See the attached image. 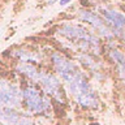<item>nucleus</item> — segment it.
Listing matches in <instances>:
<instances>
[{"instance_id": "nucleus-5", "label": "nucleus", "mask_w": 125, "mask_h": 125, "mask_svg": "<svg viewBox=\"0 0 125 125\" xmlns=\"http://www.w3.org/2000/svg\"><path fill=\"white\" fill-rule=\"evenodd\" d=\"M104 59L111 68L115 82L125 93V50L119 41L105 43Z\"/></svg>"}, {"instance_id": "nucleus-13", "label": "nucleus", "mask_w": 125, "mask_h": 125, "mask_svg": "<svg viewBox=\"0 0 125 125\" xmlns=\"http://www.w3.org/2000/svg\"><path fill=\"white\" fill-rule=\"evenodd\" d=\"M120 43H121V46H123V47H124V50H125V35L123 37V39L120 41Z\"/></svg>"}, {"instance_id": "nucleus-1", "label": "nucleus", "mask_w": 125, "mask_h": 125, "mask_svg": "<svg viewBox=\"0 0 125 125\" xmlns=\"http://www.w3.org/2000/svg\"><path fill=\"white\" fill-rule=\"evenodd\" d=\"M47 65L60 77L69 99L82 111L99 112L103 109V99L89 74L74 59L61 50L46 52Z\"/></svg>"}, {"instance_id": "nucleus-8", "label": "nucleus", "mask_w": 125, "mask_h": 125, "mask_svg": "<svg viewBox=\"0 0 125 125\" xmlns=\"http://www.w3.org/2000/svg\"><path fill=\"white\" fill-rule=\"evenodd\" d=\"M95 10L104 18L109 29L112 30L116 41L120 42L125 35V12H121L108 4H100L96 7Z\"/></svg>"}, {"instance_id": "nucleus-6", "label": "nucleus", "mask_w": 125, "mask_h": 125, "mask_svg": "<svg viewBox=\"0 0 125 125\" xmlns=\"http://www.w3.org/2000/svg\"><path fill=\"white\" fill-rule=\"evenodd\" d=\"M77 20L81 21L83 25H87L89 29L93 30L104 43H109V42L116 41L112 30L109 29V26L104 21V18L96 10L89 9V8H81L77 12Z\"/></svg>"}, {"instance_id": "nucleus-9", "label": "nucleus", "mask_w": 125, "mask_h": 125, "mask_svg": "<svg viewBox=\"0 0 125 125\" xmlns=\"http://www.w3.org/2000/svg\"><path fill=\"white\" fill-rule=\"evenodd\" d=\"M10 62H31V64L46 65V52L30 46H14L4 53Z\"/></svg>"}, {"instance_id": "nucleus-3", "label": "nucleus", "mask_w": 125, "mask_h": 125, "mask_svg": "<svg viewBox=\"0 0 125 125\" xmlns=\"http://www.w3.org/2000/svg\"><path fill=\"white\" fill-rule=\"evenodd\" d=\"M18 82L21 85L22 111L38 120H53L57 109L53 100L34 82L27 80H18Z\"/></svg>"}, {"instance_id": "nucleus-14", "label": "nucleus", "mask_w": 125, "mask_h": 125, "mask_svg": "<svg viewBox=\"0 0 125 125\" xmlns=\"http://www.w3.org/2000/svg\"><path fill=\"white\" fill-rule=\"evenodd\" d=\"M87 125H102V124H99L98 121H91V123H89Z\"/></svg>"}, {"instance_id": "nucleus-2", "label": "nucleus", "mask_w": 125, "mask_h": 125, "mask_svg": "<svg viewBox=\"0 0 125 125\" xmlns=\"http://www.w3.org/2000/svg\"><path fill=\"white\" fill-rule=\"evenodd\" d=\"M55 34L60 39V43H65L69 52H86L104 56L105 43L85 25L62 22L56 26Z\"/></svg>"}, {"instance_id": "nucleus-12", "label": "nucleus", "mask_w": 125, "mask_h": 125, "mask_svg": "<svg viewBox=\"0 0 125 125\" xmlns=\"http://www.w3.org/2000/svg\"><path fill=\"white\" fill-rule=\"evenodd\" d=\"M37 125H48V124H46V121H43V120H38Z\"/></svg>"}, {"instance_id": "nucleus-4", "label": "nucleus", "mask_w": 125, "mask_h": 125, "mask_svg": "<svg viewBox=\"0 0 125 125\" xmlns=\"http://www.w3.org/2000/svg\"><path fill=\"white\" fill-rule=\"evenodd\" d=\"M34 83H37L51 99L53 100L56 108L65 109L70 103V99L66 94L64 83L60 80V77L50 68L48 65H41L38 72L35 73L33 78Z\"/></svg>"}, {"instance_id": "nucleus-7", "label": "nucleus", "mask_w": 125, "mask_h": 125, "mask_svg": "<svg viewBox=\"0 0 125 125\" xmlns=\"http://www.w3.org/2000/svg\"><path fill=\"white\" fill-rule=\"evenodd\" d=\"M0 108L21 109V85L18 80L0 76Z\"/></svg>"}, {"instance_id": "nucleus-11", "label": "nucleus", "mask_w": 125, "mask_h": 125, "mask_svg": "<svg viewBox=\"0 0 125 125\" xmlns=\"http://www.w3.org/2000/svg\"><path fill=\"white\" fill-rule=\"evenodd\" d=\"M59 1H60V0H47V5L51 7V5H53V4L59 3Z\"/></svg>"}, {"instance_id": "nucleus-10", "label": "nucleus", "mask_w": 125, "mask_h": 125, "mask_svg": "<svg viewBox=\"0 0 125 125\" xmlns=\"http://www.w3.org/2000/svg\"><path fill=\"white\" fill-rule=\"evenodd\" d=\"M73 0H60V1H59V5L60 7H65V5H68L69 3H72Z\"/></svg>"}]
</instances>
